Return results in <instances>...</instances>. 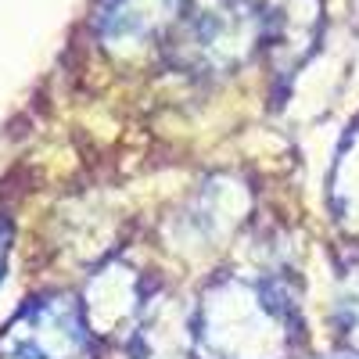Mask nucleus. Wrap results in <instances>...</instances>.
<instances>
[{
  "mask_svg": "<svg viewBox=\"0 0 359 359\" xmlns=\"http://www.w3.org/2000/svg\"><path fill=\"white\" fill-rule=\"evenodd\" d=\"M4 359H86L83 323L65 302L25 313L4 338Z\"/></svg>",
  "mask_w": 359,
  "mask_h": 359,
  "instance_id": "obj_1",
  "label": "nucleus"
},
{
  "mask_svg": "<svg viewBox=\"0 0 359 359\" xmlns=\"http://www.w3.org/2000/svg\"><path fill=\"white\" fill-rule=\"evenodd\" d=\"M0 262H4V245H0Z\"/></svg>",
  "mask_w": 359,
  "mask_h": 359,
  "instance_id": "obj_2",
  "label": "nucleus"
}]
</instances>
